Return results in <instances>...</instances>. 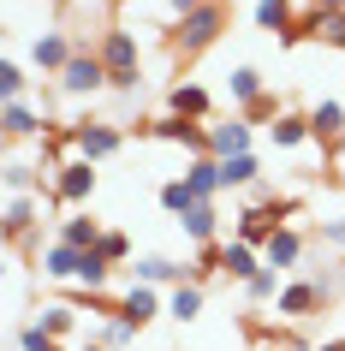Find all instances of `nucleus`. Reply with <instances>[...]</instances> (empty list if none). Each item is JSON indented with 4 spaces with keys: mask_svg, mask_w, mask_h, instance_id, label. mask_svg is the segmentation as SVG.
Returning <instances> with one entry per match:
<instances>
[{
    "mask_svg": "<svg viewBox=\"0 0 345 351\" xmlns=\"http://www.w3.org/2000/svg\"><path fill=\"white\" fill-rule=\"evenodd\" d=\"M143 131H149V137H161V143H179L191 161L209 155V125H197V119H173V113H167V119H149Z\"/></svg>",
    "mask_w": 345,
    "mask_h": 351,
    "instance_id": "8",
    "label": "nucleus"
},
{
    "mask_svg": "<svg viewBox=\"0 0 345 351\" xmlns=\"http://www.w3.org/2000/svg\"><path fill=\"white\" fill-rule=\"evenodd\" d=\"M54 203V197H30V191H6V244H19L30 226L42 221V208Z\"/></svg>",
    "mask_w": 345,
    "mask_h": 351,
    "instance_id": "10",
    "label": "nucleus"
},
{
    "mask_svg": "<svg viewBox=\"0 0 345 351\" xmlns=\"http://www.w3.org/2000/svg\"><path fill=\"white\" fill-rule=\"evenodd\" d=\"M95 339H102L108 351H126L131 339H137V328H131L126 315H113V322H102V328H95Z\"/></svg>",
    "mask_w": 345,
    "mask_h": 351,
    "instance_id": "30",
    "label": "nucleus"
},
{
    "mask_svg": "<svg viewBox=\"0 0 345 351\" xmlns=\"http://www.w3.org/2000/svg\"><path fill=\"white\" fill-rule=\"evenodd\" d=\"M78 351H108V346H102V339H90V346H78Z\"/></svg>",
    "mask_w": 345,
    "mask_h": 351,
    "instance_id": "37",
    "label": "nucleus"
},
{
    "mask_svg": "<svg viewBox=\"0 0 345 351\" xmlns=\"http://www.w3.org/2000/svg\"><path fill=\"white\" fill-rule=\"evenodd\" d=\"M95 250H102L113 268H126V262H131V239H126V232H113V226L102 232V244H95Z\"/></svg>",
    "mask_w": 345,
    "mask_h": 351,
    "instance_id": "33",
    "label": "nucleus"
},
{
    "mask_svg": "<svg viewBox=\"0 0 345 351\" xmlns=\"http://www.w3.org/2000/svg\"><path fill=\"white\" fill-rule=\"evenodd\" d=\"M256 351H280V346H268V339H262V346H256Z\"/></svg>",
    "mask_w": 345,
    "mask_h": 351,
    "instance_id": "38",
    "label": "nucleus"
},
{
    "mask_svg": "<svg viewBox=\"0 0 345 351\" xmlns=\"http://www.w3.org/2000/svg\"><path fill=\"white\" fill-rule=\"evenodd\" d=\"M185 239H191V244H197V250H202V244H215V232H220V215H215V203H197V208H191V215H185Z\"/></svg>",
    "mask_w": 345,
    "mask_h": 351,
    "instance_id": "25",
    "label": "nucleus"
},
{
    "mask_svg": "<svg viewBox=\"0 0 345 351\" xmlns=\"http://www.w3.org/2000/svg\"><path fill=\"white\" fill-rule=\"evenodd\" d=\"M226 90H233V108L238 113H250L256 101H262V72H256V66H238V72H226Z\"/></svg>",
    "mask_w": 345,
    "mask_h": 351,
    "instance_id": "23",
    "label": "nucleus"
},
{
    "mask_svg": "<svg viewBox=\"0 0 345 351\" xmlns=\"http://www.w3.org/2000/svg\"><path fill=\"white\" fill-rule=\"evenodd\" d=\"M256 24L280 42H298V6L292 0H256Z\"/></svg>",
    "mask_w": 345,
    "mask_h": 351,
    "instance_id": "18",
    "label": "nucleus"
},
{
    "mask_svg": "<svg viewBox=\"0 0 345 351\" xmlns=\"http://www.w3.org/2000/svg\"><path fill=\"white\" fill-rule=\"evenodd\" d=\"M167 315H173V322H197V315H202V286H197V280H185V286L167 292Z\"/></svg>",
    "mask_w": 345,
    "mask_h": 351,
    "instance_id": "26",
    "label": "nucleus"
},
{
    "mask_svg": "<svg viewBox=\"0 0 345 351\" xmlns=\"http://www.w3.org/2000/svg\"><path fill=\"white\" fill-rule=\"evenodd\" d=\"M262 268H268V262H262L256 244H244V239H226V244H220V274H226V280L244 286V280H256Z\"/></svg>",
    "mask_w": 345,
    "mask_h": 351,
    "instance_id": "14",
    "label": "nucleus"
},
{
    "mask_svg": "<svg viewBox=\"0 0 345 351\" xmlns=\"http://www.w3.org/2000/svg\"><path fill=\"white\" fill-rule=\"evenodd\" d=\"M72 54H78V48L66 42V30H42V36L30 42V66H36L42 77H60L66 66H72Z\"/></svg>",
    "mask_w": 345,
    "mask_h": 351,
    "instance_id": "9",
    "label": "nucleus"
},
{
    "mask_svg": "<svg viewBox=\"0 0 345 351\" xmlns=\"http://www.w3.org/2000/svg\"><path fill=\"white\" fill-rule=\"evenodd\" d=\"M60 90L72 95V101H84V95H95V90H108V66H102V54H95V48H78L72 66L60 72Z\"/></svg>",
    "mask_w": 345,
    "mask_h": 351,
    "instance_id": "5",
    "label": "nucleus"
},
{
    "mask_svg": "<svg viewBox=\"0 0 345 351\" xmlns=\"http://www.w3.org/2000/svg\"><path fill=\"white\" fill-rule=\"evenodd\" d=\"M316 351H345V339H322V346H316Z\"/></svg>",
    "mask_w": 345,
    "mask_h": 351,
    "instance_id": "36",
    "label": "nucleus"
},
{
    "mask_svg": "<svg viewBox=\"0 0 345 351\" xmlns=\"http://www.w3.org/2000/svg\"><path fill=\"white\" fill-rule=\"evenodd\" d=\"M48 197H54V203H66V208H84V203L95 197V167H90V161L60 167L54 179H48Z\"/></svg>",
    "mask_w": 345,
    "mask_h": 351,
    "instance_id": "7",
    "label": "nucleus"
},
{
    "mask_svg": "<svg viewBox=\"0 0 345 351\" xmlns=\"http://www.w3.org/2000/svg\"><path fill=\"white\" fill-rule=\"evenodd\" d=\"M340 250H345V244H340Z\"/></svg>",
    "mask_w": 345,
    "mask_h": 351,
    "instance_id": "39",
    "label": "nucleus"
},
{
    "mask_svg": "<svg viewBox=\"0 0 345 351\" xmlns=\"http://www.w3.org/2000/svg\"><path fill=\"white\" fill-rule=\"evenodd\" d=\"M185 179H191V191H197L202 203H215V191H226V185H220V161H215V155L185 161Z\"/></svg>",
    "mask_w": 345,
    "mask_h": 351,
    "instance_id": "24",
    "label": "nucleus"
},
{
    "mask_svg": "<svg viewBox=\"0 0 345 351\" xmlns=\"http://www.w3.org/2000/svg\"><path fill=\"white\" fill-rule=\"evenodd\" d=\"M24 84H30V77H24L19 60H0V95H6V101H24Z\"/></svg>",
    "mask_w": 345,
    "mask_h": 351,
    "instance_id": "32",
    "label": "nucleus"
},
{
    "mask_svg": "<svg viewBox=\"0 0 345 351\" xmlns=\"http://www.w3.org/2000/svg\"><path fill=\"white\" fill-rule=\"evenodd\" d=\"M209 155L215 161L250 155V119H209Z\"/></svg>",
    "mask_w": 345,
    "mask_h": 351,
    "instance_id": "11",
    "label": "nucleus"
},
{
    "mask_svg": "<svg viewBox=\"0 0 345 351\" xmlns=\"http://www.w3.org/2000/svg\"><path fill=\"white\" fill-rule=\"evenodd\" d=\"M19 351H66V346H60L54 333H42L36 322H30V328H19Z\"/></svg>",
    "mask_w": 345,
    "mask_h": 351,
    "instance_id": "34",
    "label": "nucleus"
},
{
    "mask_svg": "<svg viewBox=\"0 0 345 351\" xmlns=\"http://www.w3.org/2000/svg\"><path fill=\"white\" fill-rule=\"evenodd\" d=\"M197 6H209V0H161V19H167V24H179V19H191Z\"/></svg>",
    "mask_w": 345,
    "mask_h": 351,
    "instance_id": "35",
    "label": "nucleus"
},
{
    "mask_svg": "<svg viewBox=\"0 0 345 351\" xmlns=\"http://www.w3.org/2000/svg\"><path fill=\"white\" fill-rule=\"evenodd\" d=\"M268 143L280 149V155H292V149H309V143H316L309 113H280V119H268Z\"/></svg>",
    "mask_w": 345,
    "mask_h": 351,
    "instance_id": "16",
    "label": "nucleus"
},
{
    "mask_svg": "<svg viewBox=\"0 0 345 351\" xmlns=\"http://www.w3.org/2000/svg\"><path fill=\"white\" fill-rule=\"evenodd\" d=\"M309 131H316V149H322V155L345 149V108L340 101H316V108H309Z\"/></svg>",
    "mask_w": 345,
    "mask_h": 351,
    "instance_id": "12",
    "label": "nucleus"
},
{
    "mask_svg": "<svg viewBox=\"0 0 345 351\" xmlns=\"http://www.w3.org/2000/svg\"><path fill=\"white\" fill-rule=\"evenodd\" d=\"M220 30H226V0H209V6H197L191 19L173 24V54L197 60L202 48H215V42H220Z\"/></svg>",
    "mask_w": 345,
    "mask_h": 351,
    "instance_id": "3",
    "label": "nucleus"
},
{
    "mask_svg": "<svg viewBox=\"0 0 345 351\" xmlns=\"http://www.w3.org/2000/svg\"><path fill=\"white\" fill-rule=\"evenodd\" d=\"M72 137H78V161H113L119 149H126V131L119 125H108V119H78L72 125Z\"/></svg>",
    "mask_w": 345,
    "mask_h": 351,
    "instance_id": "4",
    "label": "nucleus"
},
{
    "mask_svg": "<svg viewBox=\"0 0 345 351\" xmlns=\"http://www.w3.org/2000/svg\"><path fill=\"white\" fill-rule=\"evenodd\" d=\"M36 328H42V333H54L60 346H66V339H72V333H78V310H72V304H42Z\"/></svg>",
    "mask_w": 345,
    "mask_h": 351,
    "instance_id": "27",
    "label": "nucleus"
},
{
    "mask_svg": "<svg viewBox=\"0 0 345 351\" xmlns=\"http://www.w3.org/2000/svg\"><path fill=\"white\" fill-rule=\"evenodd\" d=\"M36 268H42V280H72V286H90V292H102L113 280V262L102 250H72L60 239H48L36 250Z\"/></svg>",
    "mask_w": 345,
    "mask_h": 351,
    "instance_id": "1",
    "label": "nucleus"
},
{
    "mask_svg": "<svg viewBox=\"0 0 345 351\" xmlns=\"http://www.w3.org/2000/svg\"><path fill=\"white\" fill-rule=\"evenodd\" d=\"M119 315H126L131 328H143V322H155V315H161V292H155V286H131V292L119 298Z\"/></svg>",
    "mask_w": 345,
    "mask_h": 351,
    "instance_id": "22",
    "label": "nucleus"
},
{
    "mask_svg": "<svg viewBox=\"0 0 345 351\" xmlns=\"http://www.w3.org/2000/svg\"><path fill=\"white\" fill-rule=\"evenodd\" d=\"M262 262H268V268H280V274H286V268H298V262H304V232H298V226H280V232L262 244Z\"/></svg>",
    "mask_w": 345,
    "mask_h": 351,
    "instance_id": "19",
    "label": "nucleus"
},
{
    "mask_svg": "<svg viewBox=\"0 0 345 351\" xmlns=\"http://www.w3.org/2000/svg\"><path fill=\"white\" fill-rule=\"evenodd\" d=\"M167 113H173V119H197V125H209V90L191 84V77L173 84V90H167Z\"/></svg>",
    "mask_w": 345,
    "mask_h": 351,
    "instance_id": "17",
    "label": "nucleus"
},
{
    "mask_svg": "<svg viewBox=\"0 0 345 351\" xmlns=\"http://www.w3.org/2000/svg\"><path fill=\"white\" fill-rule=\"evenodd\" d=\"M95 54H102V66H108V90H119V95L143 90V72H137V36H131V30H102Z\"/></svg>",
    "mask_w": 345,
    "mask_h": 351,
    "instance_id": "2",
    "label": "nucleus"
},
{
    "mask_svg": "<svg viewBox=\"0 0 345 351\" xmlns=\"http://www.w3.org/2000/svg\"><path fill=\"white\" fill-rule=\"evenodd\" d=\"M197 203H202V197L191 191V179H167V185H161V208H167V215H179V221H185Z\"/></svg>",
    "mask_w": 345,
    "mask_h": 351,
    "instance_id": "28",
    "label": "nucleus"
},
{
    "mask_svg": "<svg viewBox=\"0 0 345 351\" xmlns=\"http://www.w3.org/2000/svg\"><path fill=\"white\" fill-rule=\"evenodd\" d=\"M244 298H250V304H268V298H280V268H262L256 280H244Z\"/></svg>",
    "mask_w": 345,
    "mask_h": 351,
    "instance_id": "31",
    "label": "nucleus"
},
{
    "mask_svg": "<svg viewBox=\"0 0 345 351\" xmlns=\"http://www.w3.org/2000/svg\"><path fill=\"white\" fill-rule=\"evenodd\" d=\"M0 125H6V143H30V137H48V131H54L42 119V108H30V101H6Z\"/></svg>",
    "mask_w": 345,
    "mask_h": 351,
    "instance_id": "13",
    "label": "nucleus"
},
{
    "mask_svg": "<svg viewBox=\"0 0 345 351\" xmlns=\"http://www.w3.org/2000/svg\"><path fill=\"white\" fill-rule=\"evenodd\" d=\"M327 292H333L327 280H286L280 298H274V310L286 315V322H304V315H316V310L327 304Z\"/></svg>",
    "mask_w": 345,
    "mask_h": 351,
    "instance_id": "6",
    "label": "nucleus"
},
{
    "mask_svg": "<svg viewBox=\"0 0 345 351\" xmlns=\"http://www.w3.org/2000/svg\"><path fill=\"white\" fill-rule=\"evenodd\" d=\"M256 173H262L256 155H233V161H220V185H226V191H233V185H256Z\"/></svg>",
    "mask_w": 345,
    "mask_h": 351,
    "instance_id": "29",
    "label": "nucleus"
},
{
    "mask_svg": "<svg viewBox=\"0 0 345 351\" xmlns=\"http://www.w3.org/2000/svg\"><path fill=\"white\" fill-rule=\"evenodd\" d=\"M102 232H108V226L95 221V215H84V208H78V215H66V221H60L54 239L72 244V250H95V244H102Z\"/></svg>",
    "mask_w": 345,
    "mask_h": 351,
    "instance_id": "20",
    "label": "nucleus"
},
{
    "mask_svg": "<svg viewBox=\"0 0 345 351\" xmlns=\"http://www.w3.org/2000/svg\"><path fill=\"white\" fill-rule=\"evenodd\" d=\"M191 268L173 256H137V286H185Z\"/></svg>",
    "mask_w": 345,
    "mask_h": 351,
    "instance_id": "21",
    "label": "nucleus"
},
{
    "mask_svg": "<svg viewBox=\"0 0 345 351\" xmlns=\"http://www.w3.org/2000/svg\"><path fill=\"white\" fill-rule=\"evenodd\" d=\"M298 36H316L327 48H345V12H327L309 0V12H298Z\"/></svg>",
    "mask_w": 345,
    "mask_h": 351,
    "instance_id": "15",
    "label": "nucleus"
}]
</instances>
